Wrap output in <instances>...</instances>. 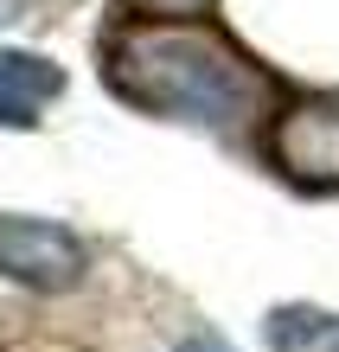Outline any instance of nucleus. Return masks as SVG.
Here are the masks:
<instances>
[{
  "label": "nucleus",
  "instance_id": "7ed1b4c3",
  "mask_svg": "<svg viewBox=\"0 0 339 352\" xmlns=\"http://www.w3.org/2000/svg\"><path fill=\"white\" fill-rule=\"evenodd\" d=\"M0 276L19 288H39V295L77 288L83 282V243L65 224H45V218H0Z\"/></svg>",
  "mask_w": 339,
  "mask_h": 352
},
{
  "label": "nucleus",
  "instance_id": "39448f33",
  "mask_svg": "<svg viewBox=\"0 0 339 352\" xmlns=\"http://www.w3.org/2000/svg\"><path fill=\"white\" fill-rule=\"evenodd\" d=\"M327 333H339V320L320 314V307H282V314H269V320H263L269 352H307V346H320Z\"/></svg>",
  "mask_w": 339,
  "mask_h": 352
},
{
  "label": "nucleus",
  "instance_id": "20e7f679",
  "mask_svg": "<svg viewBox=\"0 0 339 352\" xmlns=\"http://www.w3.org/2000/svg\"><path fill=\"white\" fill-rule=\"evenodd\" d=\"M65 90V71L39 52H0V122H39V109Z\"/></svg>",
  "mask_w": 339,
  "mask_h": 352
},
{
  "label": "nucleus",
  "instance_id": "f257e3e1",
  "mask_svg": "<svg viewBox=\"0 0 339 352\" xmlns=\"http://www.w3.org/2000/svg\"><path fill=\"white\" fill-rule=\"evenodd\" d=\"M109 90L147 116H186L205 129L237 135L269 116L275 77L243 58L224 32L186 26V19H135L109 38Z\"/></svg>",
  "mask_w": 339,
  "mask_h": 352
},
{
  "label": "nucleus",
  "instance_id": "0eeeda50",
  "mask_svg": "<svg viewBox=\"0 0 339 352\" xmlns=\"http://www.w3.org/2000/svg\"><path fill=\"white\" fill-rule=\"evenodd\" d=\"M179 352H230V346H224V340H211V333H199V340H186Z\"/></svg>",
  "mask_w": 339,
  "mask_h": 352
},
{
  "label": "nucleus",
  "instance_id": "423d86ee",
  "mask_svg": "<svg viewBox=\"0 0 339 352\" xmlns=\"http://www.w3.org/2000/svg\"><path fill=\"white\" fill-rule=\"evenodd\" d=\"M129 13H147V19H173V13H205L211 0H122Z\"/></svg>",
  "mask_w": 339,
  "mask_h": 352
},
{
  "label": "nucleus",
  "instance_id": "f03ea898",
  "mask_svg": "<svg viewBox=\"0 0 339 352\" xmlns=\"http://www.w3.org/2000/svg\"><path fill=\"white\" fill-rule=\"evenodd\" d=\"M269 160L301 186H339V96H307L275 116Z\"/></svg>",
  "mask_w": 339,
  "mask_h": 352
},
{
  "label": "nucleus",
  "instance_id": "6e6552de",
  "mask_svg": "<svg viewBox=\"0 0 339 352\" xmlns=\"http://www.w3.org/2000/svg\"><path fill=\"white\" fill-rule=\"evenodd\" d=\"M333 352H339V346H333Z\"/></svg>",
  "mask_w": 339,
  "mask_h": 352
}]
</instances>
